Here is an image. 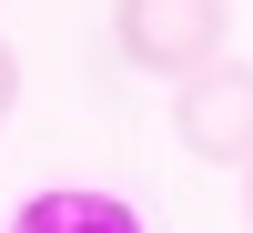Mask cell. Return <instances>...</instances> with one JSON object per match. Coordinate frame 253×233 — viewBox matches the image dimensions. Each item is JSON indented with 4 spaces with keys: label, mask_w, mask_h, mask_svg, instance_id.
Segmentation results:
<instances>
[{
    "label": "cell",
    "mask_w": 253,
    "mask_h": 233,
    "mask_svg": "<svg viewBox=\"0 0 253 233\" xmlns=\"http://www.w3.org/2000/svg\"><path fill=\"white\" fill-rule=\"evenodd\" d=\"M10 233H142V213L122 193H101V183H51V193H31L10 213Z\"/></svg>",
    "instance_id": "cell-3"
},
{
    "label": "cell",
    "mask_w": 253,
    "mask_h": 233,
    "mask_svg": "<svg viewBox=\"0 0 253 233\" xmlns=\"http://www.w3.org/2000/svg\"><path fill=\"white\" fill-rule=\"evenodd\" d=\"M233 41V0H112V51L152 81H193Z\"/></svg>",
    "instance_id": "cell-1"
},
{
    "label": "cell",
    "mask_w": 253,
    "mask_h": 233,
    "mask_svg": "<svg viewBox=\"0 0 253 233\" xmlns=\"http://www.w3.org/2000/svg\"><path fill=\"white\" fill-rule=\"evenodd\" d=\"M10 101H20V51L0 41V122H10Z\"/></svg>",
    "instance_id": "cell-4"
},
{
    "label": "cell",
    "mask_w": 253,
    "mask_h": 233,
    "mask_svg": "<svg viewBox=\"0 0 253 233\" xmlns=\"http://www.w3.org/2000/svg\"><path fill=\"white\" fill-rule=\"evenodd\" d=\"M243 223H253V162H243Z\"/></svg>",
    "instance_id": "cell-5"
},
{
    "label": "cell",
    "mask_w": 253,
    "mask_h": 233,
    "mask_svg": "<svg viewBox=\"0 0 253 233\" xmlns=\"http://www.w3.org/2000/svg\"><path fill=\"white\" fill-rule=\"evenodd\" d=\"M172 132L203 162H253V61H203L193 81H172Z\"/></svg>",
    "instance_id": "cell-2"
}]
</instances>
